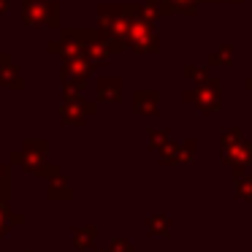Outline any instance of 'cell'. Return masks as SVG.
<instances>
[{
	"label": "cell",
	"instance_id": "6da1fadb",
	"mask_svg": "<svg viewBox=\"0 0 252 252\" xmlns=\"http://www.w3.org/2000/svg\"><path fill=\"white\" fill-rule=\"evenodd\" d=\"M95 233H98V230H95L93 225H87V228H76V236H73V247H76V250H93Z\"/></svg>",
	"mask_w": 252,
	"mask_h": 252
},
{
	"label": "cell",
	"instance_id": "277c9868",
	"mask_svg": "<svg viewBox=\"0 0 252 252\" xmlns=\"http://www.w3.org/2000/svg\"><path fill=\"white\" fill-rule=\"evenodd\" d=\"M109 250H111V252H133V247L127 244V241H122V239H114Z\"/></svg>",
	"mask_w": 252,
	"mask_h": 252
},
{
	"label": "cell",
	"instance_id": "3957f363",
	"mask_svg": "<svg viewBox=\"0 0 252 252\" xmlns=\"http://www.w3.org/2000/svg\"><path fill=\"white\" fill-rule=\"evenodd\" d=\"M147 228L152 236H168V220L165 217H149L147 220Z\"/></svg>",
	"mask_w": 252,
	"mask_h": 252
},
{
	"label": "cell",
	"instance_id": "7a4b0ae2",
	"mask_svg": "<svg viewBox=\"0 0 252 252\" xmlns=\"http://www.w3.org/2000/svg\"><path fill=\"white\" fill-rule=\"evenodd\" d=\"M17 222H19V217H11V212L0 203V239H3V236H8L11 225H17Z\"/></svg>",
	"mask_w": 252,
	"mask_h": 252
}]
</instances>
